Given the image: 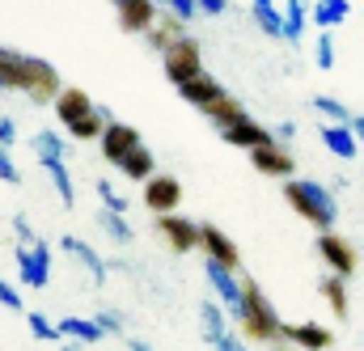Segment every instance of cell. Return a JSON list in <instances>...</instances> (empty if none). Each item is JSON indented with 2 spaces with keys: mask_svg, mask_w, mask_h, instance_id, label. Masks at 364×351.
Listing matches in <instances>:
<instances>
[{
  "mask_svg": "<svg viewBox=\"0 0 364 351\" xmlns=\"http://www.w3.org/2000/svg\"><path fill=\"white\" fill-rule=\"evenodd\" d=\"M279 339L284 343H296L301 351H326L335 339H331V330L326 326H318V322H296V326H279Z\"/></svg>",
  "mask_w": 364,
  "mask_h": 351,
  "instance_id": "2e32d148",
  "label": "cell"
},
{
  "mask_svg": "<svg viewBox=\"0 0 364 351\" xmlns=\"http://www.w3.org/2000/svg\"><path fill=\"white\" fill-rule=\"evenodd\" d=\"M203 119H208L216 131H225V127H233V123H242V119H250V114H246V106H242L237 97L225 93V97H216L212 106H203Z\"/></svg>",
  "mask_w": 364,
  "mask_h": 351,
  "instance_id": "44dd1931",
  "label": "cell"
},
{
  "mask_svg": "<svg viewBox=\"0 0 364 351\" xmlns=\"http://www.w3.org/2000/svg\"><path fill=\"white\" fill-rule=\"evenodd\" d=\"M309 17H314L318 30H335V26H343L352 17V0H314Z\"/></svg>",
  "mask_w": 364,
  "mask_h": 351,
  "instance_id": "7402d4cb",
  "label": "cell"
},
{
  "mask_svg": "<svg viewBox=\"0 0 364 351\" xmlns=\"http://www.w3.org/2000/svg\"><path fill=\"white\" fill-rule=\"evenodd\" d=\"M0 182H9V186H17V182H21L17 166H13V157H9V144H0Z\"/></svg>",
  "mask_w": 364,
  "mask_h": 351,
  "instance_id": "d590c367",
  "label": "cell"
},
{
  "mask_svg": "<svg viewBox=\"0 0 364 351\" xmlns=\"http://www.w3.org/2000/svg\"><path fill=\"white\" fill-rule=\"evenodd\" d=\"M275 351H279V347H275ZM284 351H288V347H284Z\"/></svg>",
  "mask_w": 364,
  "mask_h": 351,
  "instance_id": "c3c4849f",
  "label": "cell"
},
{
  "mask_svg": "<svg viewBox=\"0 0 364 351\" xmlns=\"http://www.w3.org/2000/svg\"><path fill=\"white\" fill-rule=\"evenodd\" d=\"M309 0H284V43H292V47H301V38H305V30L314 26V17H309Z\"/></svg>",
  "mask_w": 364,
  "mask_h": 351,
  "instance_id": "d6986e66",
  "label": "cell"
},
{
  "mask_svg": "<svg viewBox=\"0 0 364 351\" xmlns=\"http://www.w3.org/2000/svg\"><path fill=\"white\" fill-rule=\"evenodd\" d=\"M60 330H64V339H81V343H97V339L106 335V330L97 326V318H93V322L90 318H64Z\"/></svg>",
  "mask_w": 364,
  "mask_h": 351,
  "instance_id": "83f0119b",
  "label": "cell"
},
{
  "mask_svg": "<svg viewBox=\"0 0 364 351\" xmlns=\"http://www.w3.org/2000/svg\"><path fill=\"white\" fill-rule=\"evenodd\" d=\"M250 166L267 178H292V170H296V166H292V153L284 148V140H272V144L250 148Z\"/></svg>",
  "mask_w": 364,
  "mask_h": 351,
  "instance_id": "8fae6325",
  "label": "cell"
},
{
  "mask_svg": "<svg viewBox=\"0 0 364 351\" xmlns=\"http://www.w3.org/2000/svg\"><path fill=\"white\" fill-rule=\"evenodd\" d=\"M161 17V4L157 0H119V26L127 34H149Z\"/></svg>",
  "mask_w": 364,
  "mask_h": 351,
  "instance_id": "7c38bea8",
  "label": "cell"
},
{
  "mask_svg": "<svg viewBox=\"0 0 364 351\" xmlns=\"http://www.w3.org/2000/svg\"><path fill=\"white\" fill-rule=\"evenodd\" d=\"M225 13V0H199V17H220Z\"/></svg>",
  "mask_w": 364,
  "mask_h": 351,
  "instance_id": "b9f144b4",
  "label": "cell"
},
{
  "mask_svg": "<svg viewBox=\"0 0 364 351\" xmlns=\"http://www.w3.org/2000/svg\"><path fill=\"white\" fill-rule=\"evenodd\" d=\"M26 322H30V335H34L38 343H64V330H60V322H47L43 313H26Z\"/></svg>",
  "mask_w": 364,
  "mask_h": 351,
  "instance_id": "1f68e13d",
  "label": "cell"
},
{
  "mask_svg": "<svg viewBox=\"0 0 364 351\" xmlns=\"http://www.w3.org/2000/svg\"><path fill=\"white\" fill-rule=\"evenodd\" d=\"M161 64H166V77L174 81V89L186 85L191 77H199V72H203V55H199V43H195L191 34H182L178 43H170V47L161 51Z\"/></svg>",
  "mask_w": 364,
  "mask_h": 351,
  "instance_id": "5b68a950",
  "label": "cell"
},
{
  "mask_svg": "<svg viewBox=\"0 0 364 351\" xmlns=\"http://www.w3.org/2000/svg\"><path fill=\"white\" fill-rule=\"evenodd\" d=\"M314 110H318V114H326L331 123H348V127H352V119H356V114H352L339 97H331V93H318V97H314Z\"/></svg>",
  "mask_w": 364,
  "mask_h": 351,
  "instance_id": "f546056e",
  "label": "cell"
},
{
  "mask_svg": "<svg viewBox=\"0 0 364 351\" xmlns=\"http://www.w3.org/2000/svg\"><path fill=\"white\" fill-rule=\"evenodd\" d=\"M284 199H288L292 212H296L305 225H314L318 233H326V229L335 225V216H339L335 195H331L326 186L309 182V178H284Z\"/></svg>",
  "mask_w": 364,
  "mask_h": 351,
  "instance_id": "6da1fadb",
  "label": "cell"
},
{
  "mask_svg": "<svg viewBox=\"0 0 364 351\" xmlns=\"http://www.w3.org/2000/svg\"><path fill=\"white\" fill-rule=\"evenodd\" d=\"M318 259H326V266L335 275L352 279V271H356V246L348 237H339L335 229H326V233H318Z\"/></svg>",
  "mask_w": 364,
  "mask_h": 351,
  "instance_id": "52a82bcc",
  "label": "cell"
},
{
  "mask_svg": "<svg viewBox=\"0 0 364 351\" xmlns=\"http://www.w3.org/2000/svg\"><path fill=\"white\" fill-rule=\"evenodd\" d=\"M140 144H144V140H140V131H136V127H127V123H119V119H110V123H106V131H102V157H106L110 166H123Z\"/></svg>",
  "mask_w": 364,
  "mask_h": 351,
  "instance_id": "8992f818",
  "label": "cell"
},
{
  "mask_svg": "<svg viewBox=\"0 0 364 351\" xmlns=\"http://www.w3.org/2000/svg\"><path fill=\"white\" fill-rule=\"evenodd\" d=\"M199 318H203V339H208V343H216L220 335H229V322H225V313L216 309V301H203V305H199Z\"/></svg>",
  "mask_w": 364,
  "mask_h": 351,
  "instance_id": "f1b7e54d",
  "label": "cell"
},
{
  "mask_svg": "<svg viewBox=\"0 0 364 351\" xmlns=\"http://www.w3.org/2000/svg\"><path fill=\"white\" fill-rule=\"evenodd\" d=\"M127 347H132V351H153V347H149V343H144V339H132Z\"/></svg>",
  "mask_w": 364,
  "mask_h": 351,
  "instance_id": "bcb514c9",
  "label": "cell"
},
{
  "mask_svg": "<svg viewBox=\"0 0 364 351\" xmlns=\"http://www.w3.org/2000/svg\"><path fill=\"white\" fill-rule=\"evenodd\" d=\"M13 229H17V237H21V242H34V229H30V220H26V216H13Z\"/></svg>",
  "mask_w": 364,
  "mask_h": 351,
  "instance_id": "7bdbcfd3",
  "label": "cell"
},
{
  "mask_svg": "<svg viewBox=\"0 0 364 351\" xmlns=\"http://www.w3.org/2000/svg\"><path fill=\"white\" fill-rule=\"evenodd\" d=\"M0 144H9V148L17 144V123L13 119H0Z\"/></svg>",
  "mask_w": 364,
  "mask_h": 351,
  "instance_id": "60d3db41",
  "label": "cell"
},
{
  "mask_svg": "<svg viewBox=\"0 0 364 351\" xmlns=\"http://www.w3.org/2000/svg\"><path fill=\"white\" fill-rule=\"evenodd\" d=\"M106 123H110V114H106V110H93V114H85V119L77 123V127H68V136H77V140H102Z\"/></svg>",
  "mask_w": 364,
  "mask_h": 351,
  "instance_id": "4dcf8cb0",
  "label": "cell"
},
{
  "mask_svg": "<svg viewBox=\"0 0 364 351\" xmlns=\"http://www.w3.org/2000/svg\"><path fill=\"white\" fill-rule=\"evenodd\" d=\"M157 229H161V237L170 242V250H174V254H191V250H199V229H203V225H195V220H186V216L166 212V216H157Z\"/></svg>",
  "mask_w": 364,
  "mask_h": 351,
  "instance_id": "ba28073f",
  "label": "cell"
},
{
  "mask_svg": "<svg viewBox=\"0 0 364 351\" xmlns=\"http://www.w3.org/2000/svg\"><path fill=\"white\" fill-rule=\"evenodd\" d=\"M250 17L263 34L284 38V9H275V0H250Z\"/></svg>",
  "mask_w": 364,
  "mask_h": 351,
  "instance_id": "d4e9b609",
  "label": "cell"
},
{
  "mask_svg": "<svg viewBox=\"0 0 364 351\" xmlns=\"http://www.w3.org/2000/svg\"><path fill=\"white\" fill-rule=\"evenodd\" d=\"M102 229H106V233H110V237H114L119 246H127V242L136 237V233H132V225L123 220V212H110V207L102 212Z\"/></svg>",
  "mask_w": 364,
  "mask_h": 351,
  "instance_id": "d6a6232c",
  "label": "cell"
},
{
  "mask_svg": "<svg viewBox=\"0 0 364 351\" xmlns=\"http://www.w3.org/2000/svg\"><path fill=\"white\" fill-rule=\"evenodd\" d=\"M0 305H9V309H21V292H17L13 284H4V279H0Z\"/></svg>",
  "mask_w": 364,
  "mask_h": 351,
  "instance_id": "74e56055",
  "label": "cell"
},
{
  "mask_svg": "<svg viewBox=\"0 0 364 351\" xmlns=\"http://www.w3.org/2000/svg\"><path fill=\"white\" fill-rule=\"evenodd\" d=\"M166 9H170V13H178L182 21H191V17H199V0H170Z\"/></svg>",
  "mask_w": 364,
  "mask_h": 351,
  "instance_id": "8d00e7d4",
  "label": "cell"
},
{
  "mask_svg": "<svg viewBox=\"0 0 364 351\" xmlns=\"http://www.w3.org/2000/svg\"><path fill=\"white\" fill-rule=\"evenodd\" d=\"M64 250H68V254H77V263L93 275V284H106V271H110V266L97 259V250H93L90 242H81V237H64Z\"/></svg>",
  "mask_w": 364,
  "mask_h": 351,
  "instance_id": "cb8c5ba5",
  "label": "cell"
},
{
  "mask_svg": "<svg viewBox=\"0 0 364 351\" xmlns=\"http://www.w3.org/2000/svg\"><path fill=\"white\" fill-rule=\"evenodd\" d=\"M30 77H34L30 55L0 47V89H26V93H30Z\"/></svg>",
  "mask_w": 364,
  "mask_h": 351,
  "instance_id": "e0dca14e",
  "label": "cell"
},
{
  "mask_svg": "<svg viewBox=\"0 0 364 351\" xmlns=\"http://www.w3.org/2000/svg\"><path fill=\"white\" fill-rule=\"evenodd\" d=\"M81 347H85L81 339H64V351H81Z\"/></svg>",
  "mask_w": 364,
  "mask_h": 351,
  "instance_id": "f6af8a7d",
  "label": "cell"
},
{
  "mask_svg": "<svg viewBox=\"0 0 364 351\" xmlns=\"http://www.w3.org/2000/svg\"><path fill=\"white\" fill-rule=\"evenodd\" d=\"M225 136V144H233V148H259V144H272V140H279V136H272L263 123H255V119H242V123H233V127H225L220 131Z\"/></svg>",
  "mask_w": 364,
  "mask_h": 351,
  "instance_id": "ac0fdd59",
  "label": "cell"
},
{
  "mask_svg": "<svg viewBox=\"0 0 364 351\" xmlns=\"http://www.w3.org/2000/svg\"><path fill=\"white\" fill-rule=\"evenodd\" d=\"M318 140H322L339 161H352V157H360V153H364L360 136H356L348 123H322V127H318Z\"/></svg>",
  "mask_w": 364,
  "mask_h": 351,
  "instance_id": "4fadbf2b",
  "label": "cell"
},
{
  "mask_svg": "<svg viewBox=\"0 0 364 351\" xmlns=\"http://www.w3.org/2000/svg\"><path fill=\"white\" fill-rule=\"evenodd\" d=\"M97 199H102V207H110V212H127V199H123V195H114V186H110L106 178L97 182Z\"/></svg>",
  "mask_w": 364,
  "mask_h": 351,
  "instance_id": "e575fe53",
  "label": "cell"
},
{
  "mask_svg": "<svg viewBox=\"0 0 364 351\" xmlns=\"http://www.w3.org/2000/svg\"><path fill=\"white\" fill-rule=\"evenodd\" d=\"M178 203H182V182L174 174H153L144 182V207H149V212L166 216V212H174Z\"/></svg>",
  "mask_w": 364,
  "mask_h": 351,
  "instance_id": "9c48e42d",
  "label": "cell"
},
{
  "mask_svg": "<svg viewBox=\"0 0 364 351\" xmlns=\"http://www.w3.org/2000/svg\"><path fill=\"white\" fill-rule=\"evenodd\" d=\"M178 93H182V102H191V106H212L216 97H225V85L216 81V77H208V72H199V77H191L186 85H178Z\"/></svg>",
  "mask_w": 364,
  "mask_h": 351,
  "instance_id": "ffe728a7",
  "label": "cell"
},
{
  "mask_svg": "<svg viewBox=\"0 0 364 351\" xmlns=\"http://www.w3.org/2000/svg\"><path fill=\"white\" fill-rule=\"evenodd\" d=\"M322 296H326V305H331V313L335 318H348L352 313V305H348V275H326L322 279Z\"/></svg>",
  "mask_w": 364,
  "mask_h": 351,
  "instance_id": "484cf974",
  "label": "cell"
},
{
  "mask_svg": "<svg viewBox=\"0 0 364 351\" xmlns=\"http://www.w3.org/2000/svg\"><path fill=\"white\" fill-rule=\"evenodd\" d=\"M212 347H216V351H250L246 343H242V339H237V335H220Z\"/></svg>",
  "mask_w": 364,
  "mask_h": 351,
  "instance_id": "ab89813d",
  "label": "cell"
},
{
  "mask_svg": "<svg viewBox=\"0 0 364 351\" xmlns=\"http://www.w3.org/2000/svg\"><path fill=\"white\" fill-rule=\"evenodd\" d=\"M314 60H318V68H322V72H331V68H335V38H331V30H322V34H318Z\"/></svg>",
  "mask_w": 364,
  "mask_h": 351,
  "instance_id": "836d02e7",
  "label": "cell"
},
{
  "mask_svg": "<svg viewBox=\"0 0 364 351\" xmlns=\"http://www.w3.org/2000/svg\"><path fill=\"white\" fill-rule=\"evenodd\" d=\"M34 153H38V166L51 178L60 203L73 207V203H77V190H73V174H68V166H64V140H60L55 131H38V136H34Z\"/></svg>",
  "mask_w": 364,
  "mask_h": 351,
  "instance_id": "3957f363",
  "label": "cell"
},
{
  "mask_svg": "<svg viewBox=\"0 0 364 351\" xmlns=\"http://www.w3.org/2000/svg\"><path fill=\"white\" fill-rule=\"evenodd\" d=\"M17 259V275L26 288H47L51 284V242L47 237H34V242H21L13 250Z\"/></svg>",
  "mask_w": 364,
  "mask_h": 351,
  "instance_id": "277c9868",
  "label": "cell"
},
{
  "mask_svg": "<svg viewBox=\"0 0 364 351\" xmlns=\"http://www.w3.org/2000/svg\"><path fill=\"white\" fill-rule=\"evenodd\" d=\"M182 26H186V21H182L178 13H161V17H157V26H153V30H149L144 38H149V47H157V51H166L170 43H178L182 34H186Z\"/></svg>",
  "mask_w": 364,
  "mask_h": 351,
  "instance_id": "603a6c76",
  "label": "cell"
},
{
  "mask_svg": "<svg viewBox=\"0 0 364 351\" xmlns=\"http://www.w3.org/2000/svg\"><path fill=\"white\" fill-rule=\"evenodd\" d=\"M242 309H237V322H242V335L250 339V343H275L279 339V318H275L272 301L263 296V288L255 284V279H242Z\"/></svg>",
  "mask_w": 364,
  "mask_h": 351,
  "instance_id": "7a4b0ae2",
  "label": "cell"
},
{
  "mask_svg": "<svg viewBox=\"0 0 364 351\" xmlns=\"http://www.w3.org/2000/svg\"><path fill=\"white\" fill-rule=\"evenodd\" d=\"M97 106L90 102V93L85 89H77V85H64L60 89V97H55V119L64 123V127H77L85 114H93Z\"/></svg>",
  "mask_w": 364,
  "mask_h": 351,
  "instance_id": "9a60e30c",
  "label": "cell"
},
{
  "mask_svg": "<svg viewBox=\"0 0 364 351\" xmlns=\"http://www.w3.org/2000/svg\"><path fill=\"white\" fill-rule=\"evenodd\" d=\"M114 4H119V0H114Z\"/></svg>",
  "mask_w": 364,
  "mask_h": 351,
  "instance_id": "681fc988",
  "label": "cell"
},
{
  "mask_svg": "<svg viewBox=\"0 0 364 351\" xmlns=\"http://www.w3.org/2000/svg\"><path fill=\"white\" fill-rule=\"evenodd\" d=\"M119 170L132 178V182H149V178L157 174V157H153V153H149V148L140 144V148H136V153H132V157H127V161H123Z\"/></svg>",
  "mask_w": 364,
  "mask_h": 351,
  "instance_id": "4316f807",
  "label": "cell"
},
{
  "mask_svg": "<svg viewBox=\"0 0 364 351\" xmlns=\"http://www.w3.org/2000/svg\"><path fill=\"white\" fill-rule=\"evenodd\" d=\"M352 131L360 136V144H364V114H356V119H352Z\"/></svg>",
  "mask_w": 364,
  "mask_h": 351,
  "instance_id": "ee69618b",
  "label": "cell"
},
{
  "mask_svg": "<svg viewBox=\"0 0 364 351\" xmlns=\"http://www.w3.org/2000/svg\"><path fill=\"white\" fill-rule=\"evenodd\" d=\"M203 271H208V279H212V288H216V296L225 301V309L237 318V309H242V279H237V271L225 263H216V259H203Z\"/></svg>",
  "mask_w": 364,
  "mask_h": 351,
  "instance_id": "30bf717a",
  "label": "cell"
},
{
  "mask_svg": "<svg viewBox=\"0 0 364 351\" xmlns=\"http://www.w3.org/2000/svg\"><path fill=\"white\" fill-rule=\"evenodd\" d=\"M97 326H102L106 335H119V330H123V318H119V313H97Z\"/></svg>",
  "mask_w": 364,
  "mask_h": 351,
  "instance_id": "f35d334b",
  "label": "cell"
},
{
  "mask_svg": "<svg viewBox=\"0 0 364 351\" xmlns=\"http://www.w3.org/2000/svg\"><path fill=\"white\" fill-rule=\"evenodd\" d=\"M199 250L208 254V259H216V263H225V266H242V254H237V246H233V237L229 233H220L216 225H203L199 229Z\"/></svg>",
  "mask_w": 364,
  "mask_h": 351,
  "instance_id": "5bb4252c",
  "label": "cell"
},
{
  "mask_svg": "<svg viewBox=\"0 0 364 351\" xmlns=\"http://www.w3.org/2000/svg\"><path fill=\"white\" fill-rule=\"evenodd\" d=\"M157 4H161V9H166V4H170V0H157Z\"/></svg>",
  "mask_w": 364,
  "mask_h": 351,
  "instance_id": "7dc6e473",
  "label": "cell"
}]
</instances>
